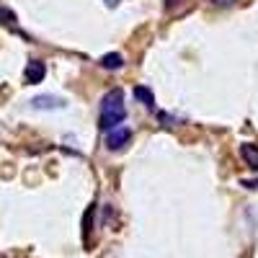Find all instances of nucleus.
<instances>
[{
    "label": "nucleus",
    "mask_w": 258,
    "mask_h": 258,
    "mask_svg": "<svg viewBox=\"0 0 258 258\" xmlns=\"http://www.w3.org/2000/svg\"><path fill=\"white\" fill-rule=\"evenodd\" d=\"M135 98L142 106H147V109H155V96H153L150 88H145V85H137V88H135Z\"/></svg>",
    "instance_id": "nucleus-6"
},
{
    "label": "nucleus",
    "mask_w": 258,
    "mask_h": 258,
    "mask_svg": "<svg viewBox=\"0 0 258 258\" xmlns=\"http://www.w3.org/2000/svg\"><path fill=\"white\" fill-rule=\"evenodd\" d=\"M101 64L106 70H119V68H124V57L116 54V52H109V54L101 57Z\"/></svg>",
    "instance_id": "nucleus-7"
},
{
    "label": "nucleus",
    "mask_w": 258,
    "mask_h": 258,
    "mask_svg": "<svg viewBox=\"0 0 258 258\" xmlns=\"http://www.w3.org/2000/svg\"><path fill=\"white\" fill-rule=\"evenodd\" d=\"M240 158H243L253 170H258V145H253V142L240 145Z\"/></svg>",
    "instance_id": "nucleus-5"
},
{
    "label": "nucleus",
    "mask_w": 258,
    "mask_h": 258,
    "mask_svg": "<svg viewBox=\"0 0 258 258\" xmlns=\"http://www.w3.org/2000/svg\"><path fill=\"white\" fill-rule=\"evenodd\" d=\"M129 140H132V129L129 126H116V129H111V132H106V145H109L111 153L124 150Z\"/></svg>",
    "instance_id": "nucleus-2"
},
{
    "label": "nucleus",
    "mask_w": 258,
    "mask_h": 258,
    "mask_svg": "<svg viewBox=\"0 0 258 258\" xmlns=\"http://www.w3.org/2000/svg\"><path fill=\"white\" fill-rule=\"evenodd\" d=\"M0 18H3L6 26H16V16H13L8 8H0Z\"/></svg>",
    "instance_id": "nucleus-8"
},
{
    "label": "nucleus",
    "mask_w": 258,
    "mask_h": 258,
    "mask_svg": "<svg viewBox=\"0 0 258 258\" xmlns=\"http://www.w3.org/2000/svg\"><path fill=\"white\" fill-rule=\"evenodd\" d=\"M214 3H220V6H225V3H232V0H214Z\"/></svg>",
    "instance_id": "nucleus-9"
},
{
    "label": "nucleus",
    "mask_w": 258,
    "mask_h": 258,
    "mask_svg": "<svg viewBox=\"0 0 258 258\" xmlns=\"http://www.w3.org/2000/svg\"><path fill=\"white\" fill-rule=\"evenodd\" d=\"M44 75H47V64L41 62V59H31V62L26 64V70H24V80H26L29 85L41 83V80H44Z\"/></svg>",
    "instance_id": "nucleus-4"
},
{
    "label": "nucleus",
    "mask_w": 258,
    "mask_h": 258,
    "mask_svg": "<svg viewBox=\"0 0 258 258\" xmlns=\"http://www.w3.org/2000/svg\"><path fill=\"white\" fill-rule=\"evenodd\" d=\"M126 119V106H124V91L121 88H111L101 98V111H98V126L101 132H111V129L121 126V121Z\"/></svg>",
    "instance_id": "nucleus-1"
},
{
    "label": "nucleus",
    "mask_w": 258,
    "mask_h": 258,
    "mask_svg": "<svg viewBox=\"0 0 258 258\" xmlns=\"http://www.w3.org/2000/svg\"><path fill=\"white\" fill-rule=\"evenodd\" d=\"M31 106L36 111H59L68 106V101L59 96H36V98H31Z\"/></svg>",
    "instance_id": "nucleus-3"
}]
</instances>
